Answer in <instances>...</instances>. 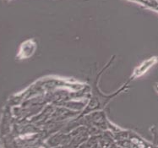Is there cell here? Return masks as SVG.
I'll return each mask as SVG.
<instances>
[{
    "label": "cell",
    "instance_id": "1",
    "mask_svg": "<svg viewBox=\"0 0 158 148\" xmlns=\"http://www.w3.org/2000/svg\"><path fill=\"white\" fill-rule=\"evenodd\" d=\"M157 91H158V86H157Z\"/></svg>",
    "mask_w": 158,
    "mask_h": 148
}]
</instances>
